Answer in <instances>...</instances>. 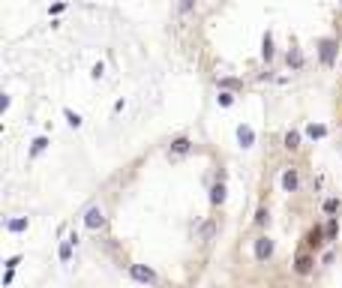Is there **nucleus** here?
Masks as SVG:
<instances>
[{"instance_id":"ddd939ff","label":"nucleus","mask_w":342,"mask_h":288,"mask_svg":"<svg viewBox=\"0 0 342 288\" xmlns=\"http://www.w3.org/2000/svg\"><path fill=\"white\" fill-rule=\"evenodd\" d=\"M282 144H285V150H297V147H300V132H297V129H288L285 138H282Z\"/></svg>"},{"instance_id":"4be33fe9","label":"nucleus","mask_w":342,"mask_h":288,"mask_svg":"<svg viewBox=\"0 0 342 288\" xmlns=\"http://www.w3.org/2000/svg\"><path fill=\"white\" fill-rule=\"evenodd\" d=\"M336 231H339V222H336V219H327V225H324V237H327V240H333V237H336Z\"/></svg>"},{"instance_id":"f257e3e1","label":"nucleus","mask_w":342,"mask_h":288,"mask_svg":"<svg viewBox=\"0 0 342 288\" xmlns=\"http://www.w3.org/2000/svg\"><path fill=\"white\" fill-rule=\"evenodd\" d=\"M129 279L138 285H156V270L147 264H129Z\"/></svg>"},{"instance_id":"f8f14e48","label":"nucleus","mask_w":342,"mask_h":288,"mask_svg":"<svg viewBox=\"0 0 342 288\" xmlns=\"http://www.w3.org/2000/svg\"><path fill=\"white\" fill-rule=\"evenodd\" d=\"M306 243H309L312 249H321V246L327 243V237H324V228H321V225H315V228L306 234Z\"/></svg>"},{"instance_id":"cd10ccee","label":"nucleus","mask_w":342,"mask_h":288,"mask_svg":"<svg viewBox=\"0 0 342 288\" xmlns=\"http://www.w3.org/2000/svg\"><path fill=\"white\" fill-rule=\"evenodd\" d=\"M234 84H237L234 78H219V87H225V90H228V87H234Z\"/></svg>"},{"instance_id":"39448f33","label":"nucleus","mask_w":342,"mask_h":288,"mask_svg":"<svg viewBox=\"0 0 342 288\" xmlns=\"http://www.w3.org/2000/svg\"><path fill=\"white\" fill-rule=\"evenodd\" d=\"M312 267H315V255H309V252H297V258H294V273L306 276V273H312Z\"/></svg>"},{"instance_id":"393cba45","label":"nucleus","mask_w":342,"mask_h":288,"mask_svg":"<svg viewBox=\"0 0 342 288\" xmlns=\"http://www.w3.org/2000/svg\"><path fill=\"white\" fill-rule=\"evenodd\" d=\"M3 264H6V270H15V267L21 264V255H12V258H6Z\"/></svg>"},{"instance_id":"6e6552de","label":"nucleus","mask_w":342,"mask_h":288,"mask_svg":"<svg viewBox=\"0 0 342 288\" xmlns=\"http://www.w3.org/2000/svg\"><path fill=\"white\" fill-rule=\"evenodd\" d=\"M237 144H240L243 150L255 144V129H252L249 123H240V126H237Z\"/></svg>"},{"instance_id":"6ab92c4d","label":"nucleus","mask_w":342,"mask_h":288,"mask_svg":"<svg viewBox=\"0 0 342 288\" xmlns=\"http://www.w3.org/2000/svg\"><path fill=\"white\" fill-rule=\"evenodd\" d=\"M45 147H48V138H45V135H39V138L33 141V147H30V156H39Z\"/></svg>"},{"instance_id":"c756f323","label":"nucleus","mask_w":342,"mask_h":288,"mask_svg":"<svg viewBox=\"0 0 342 288\" xmlns=\"http://www.w3.org/2000/svg\"><path fill=\"white\" fill-rule=\"evenodd\" d=\"M12 276H15V270H6L3 273V285H12Z\"/></svg>"},{"instance_id":"b1692460","label":"nucleus","mask_w":342,"mask_h":288,"mask_svg":"<svg viewBox=\"0 0 342 288\" xmlns=\"http://www.w3.org/2000/svg\"><path fill=\"white\" fill-rule=\"evenodd\" d=\"M213 228H216L213 222H204V225H201V240H210V237H213Z\"/></svg>"},{"instance_id":"5701e85b","label":"nucleus","mask_w":342,"mask_h":288,"mask_svg":"<svg viewBox=\"0 0 342 288\" xmlns=\"http://www.w3.org/2000/svg\"><path fill=\"white\" fill-rule=\"evenodd\" d=\"M321 210H324V213H336V210H339V198H327V201L321 204Z\"/></svg>"},{"instance_id":"a211bd4d","label":"nucleus","mask_w":342,"mask_h":288,"mask_svg":"<svg viewBox=\"0 0 342 288\" xmlns=\"http://www.w3.org/2000/svg\"><path fill=\"white\" fill-rule=\"evenodd\" d=\"M72 249H75V246H72V243H69V237H66V240L60 243V249H57V258H60L63 264H66V261L72 258Z\"/></svg>"},{"instance_id":"f3484780","label":"nucleus","mask_w":342,"mask_h":288,"mask_svg":"<svg viewBox=\"0 0 342 288\" xmlns=\"http://www.w3.org/2000/svg\"><path fill=\"white\" fill-rule=\"evenodd\" d=\"M306 135H309L312 141H318V138L327 135V126H324V123H309V126H306Z\"/></svg>"},{"instance_id":"2eb2a0df","label":"nucleus","mask_w":342,"mask_h":288,"mask_svg":"<svg viewBox=\"0 0 342 288\" xmlns=\"http://www.w3.org/2000/svg\"><path fill=\"white\" fill-rule=\"evenodd\" d=\"M63 117H66V123H69L72 129H81V123H84L81 114H78V111H72V108H63Z\"/></svg>"},{"instance_id":"7ed1b4c3","label":"nucleus","mask_w":342,"mask_h":288,"mask_svg":"<svg viewBox=\"0 0 342 288\" xmlns=\"http://www.w3.org/2000/svg\"><path fill=\"white\" fill-rule=\"evenodd\" d=\"M252 252H255V261H258V264H264V261H270V258H273V240H270L267 234H261V237L255 240V246H252Z\"/></svg>"},{"instance_id":"9b49d317","label":"nucleus","mask_w":342,"mask_h":288,"mask_svg":"<svg viewBox=\"0 0 342 288\" xmlns=\"http://www.w3.org/2000/svg\"><path fill=\"white\" fill-rule=\"evenodd\" d=\"M210 204H213V207H222V204H225V183H222V180H216V183L210 186Z\"/></svg>"},{"instance_id":"a878e982","label":"nucleus","mask_w":342,"mask_h":288,"mask_svg":"<svg viewBox=\"0 0 342 288\" xmlns=\"http://www.w3.org/2000/svg\"><path fill=\"white\" fill-rule=\"evenodd\" d=\"M90 75H93V78H96V81H99V78H102V75H105V66H102V63H96V66H93V69H90Z\"/></svg>"},{"instance_id":"423d86ee","label":"nucleus","mask_w":342,"mask_h":288,"mask_svg":"<svg viewBox=\"0 0 342 288\" xmlns=\"http://www.w3.org/2000/svg\"><path fill=\"white\" fill-rule=\"evenodd\" d=\"M189 150H192V141H189L186 135H180V138H174V141H171L168 156H171V159H177V156H186Z\"/></svg>"},{"instance_id":"dca6fc26","label":"nucleus","mask_w":342,"mask_h":288,"mask_svg":"<svg viewBox=\"0 0 342 288\" xmlns=\"http://www.w3.org/2000/svg\"><path fill=\"white\" fill-rule=\"evenodd\" d=\"M255 225H258V228H267V225H270V210H267V207H258V210H255Z\"/></svg>"},{"instance_id":"f03ea898","label":"nucleus","mask_w":342,"mask_h":288,"mask_svg":"<svg viewBox=\"0 0 342 288\" xmlns=\"http://www.w3.org/2000/svg\"><path fill=\"white\" fill-rule=\"evenodd\" d=\"M336 54H339V42L336 39H318V60L324 66H333L336 63Z\"/></svg>"},{"instance_id":"412c9836","label":"nucleus","mask_w":342,"mask_h":288,"mask_svg":"<svg viewBox=\"0 0 342 288\" xmlns=\"http://www.w3.org/2000/svg\"><path fill=\"white\" fill-rule=\"evenodd\" d=\"M192 9H195V0H177V12L180 15H189Z\"/></svg>"},{"instance_id":"0eeeda50","label":"nucleus","mask_w":342,"mask_h":288,"mask_svg":"<svg viewBox=\"0 0 342 288\" xmlns=\"http://www.w3.org/2000/svg\"><path fill=\"white\" fill-rule=\"evenodd\" d=\"M282 189H285V192H297V189H300V174H297V168H285V171H282Z\"/></svg>"},{"instance_id":"4468645a","label":"nucleus","mask_w":342,"mask_h":288,"mask_svg":"<svg viewBox=\"0 0 342 288\" xmlns=\"http://www.w3.org/2000/svg\"><path fill=\"white\" fill-rule=\"evenodd\" d=\"M285 60H288L291 69H303V51H300V48H288V57H285Z\"/></svg>"},{"instance_id":"c85d7f7f","label":"nucleus","mask_w":342,"mask_h":288,"mask_svg":"<svg viewBox=\"0 0 342 288\" xmlns=\"http://www.w3.org/2000/svg\"><path fill=\"white\" fill-rule=\"evenodd\" d=\"M63 9H66V3H54V6H51V15H60Z\"/></svg>"},{"instance_id":"9d476101","label":"nucleus","mask_w":342,"mask_h":288,"mask_svg":"<svg viewBox=\"0 0 342 288\" xmlns=\"http://www.w3.org/2000/svg\"><path fill=\"white\" fill-rule=\"evenodd\" d=\"M30 228V219L27 216H15V219H6V231L9 234H21V231H27Z\"/></svg>"},{"instance_id":"bb28decb","label":"nucleus","mask_w":342,"mask_h":288,"mask_svg":"<svg viewBox=\"0 0 342 288\" xmlns=\"http://www.w3.org/2000/svg\"><path fill=\"white\" fill-rule=\"evenodd\" d=\"M9 105H12V99H9V96L3 93V96H0V111H6V108H9Z\"/></svg>"},{"instance_id":"20e7f679","label":"nucleus","mask_w":342,"mask_h":288,"mask_svg":"<svg viewBox=\"0 0 342 288\" xmlns=\"http://www.w3.org/2000/svg\"><path fill=\"white\" fill-rule=\"evenodd\" d=\"M105 225V213H102V207H87V213H84V228H90V231H99Z\"/></svg>"},{"instance_id":"1a4fd4ad","label":"nucleus","mask_w":342,"mask_h":288,"mask_svg":"<svg viewBox=\"0 0 342 288\" xmlns=\"http://www.w3.org/2000/svg\"><path fill=\"white\" fill-rule=\"evenodd\" d=\"M276 57V48H273V33L267 30V33H264V39H261V60L264 63H270Z\"/></svg>"},{"instance_id":"aec40b11","label":"nucleus","mask_w":342,"mask_h":288,"mask_svg":"<svg viewBox=\"0 0 342 288\" xmlns=\"http://www.w3.org/2000/svg\"><path fill=\"white\" fill-rule=\"evenodd\" d=\"M216 102H219L222 108H231V105H234V93H228V90H219V96H216Z\"/></svg>"}]
</instances>
